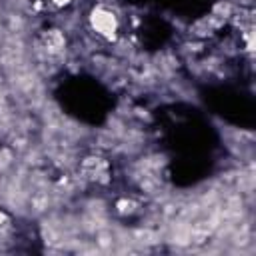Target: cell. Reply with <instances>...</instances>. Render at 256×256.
<instances>
[{"label":"cell","instance_id":"3","mask_svg":"<svg viewBox=\"0 0 256 256\" xmlns=\"http://www.w3.org/2000/svg\"><path fill=\"white\" fill-rule=\"evenodd\" d=\"M138 210V204L134 200H128V198H122L116 202V212L120 216H128V214H134Z\"/></svg>","mask_w":256,"mask_h":256},{"label":"cell","instance_id":"6","mask_svg":"<svg viewBox=\"0 0 256 256\" xmlns=\"http://www.w3.org/2000/svg\"><path fill=\"white\" fill-rule=\"evenodd\" d=\"M68 2H70V0H54L56 6H64V4H68Z\"/></svg>","mask_w":256,"mask_h":256},{"label":"cell","instance_id":"4","mask_svg":"<svg viewBox=\"0 0 256 256\" xmlns=\"http://www.w3.org/2000/svg\"><path fill=\"white\" fill-rule=\"evenodd\" d=\"M14 164V154L10 148H0V174L6 172Z\"/></svg>","mask_w":256,"mask_h":256},{"label":"cell","instance_id":"2","mask_svg":"<svg viewBox=\"0 0 256 256\" xmlns=\"http://www.w3.org/2000/svg\"><path fill=\"white\" fill-rule=\"evenodd\" d=\"M64 46H66V40H64V34L60 30H50L42 36V48H44V54L46 56H58L64 52Z\"/></svg>","mask_w":256,"mask_h":256},{"label":"cell","instance_id":"1","mask_svg":"<svg viewBox=\"0 0 256 256\" xmlns=\"http://www.w3.org/2000/svg\"><path fill=\"white\" fill-rule=\"evenodd\" d=\"M92 26L94 30L104 36V38H114L116 36V28H118V18L112 10H106V8H96L92 12Z\"/></svg>","mask_w":256,"mask_h":256},{"label":"cell","instance_id":"5","mask_svg":"<svg viewBox=\"0 0 256 256\" xmlns=\"http://www.w3.org/2000/svg\"><path fill=\"white\" fill-rule=\"evenodd\" d=\"M8 226V216L4 212H0V228H6Z\"/></svg>","mask_w":256,"mask_h":256}]
</instances>
